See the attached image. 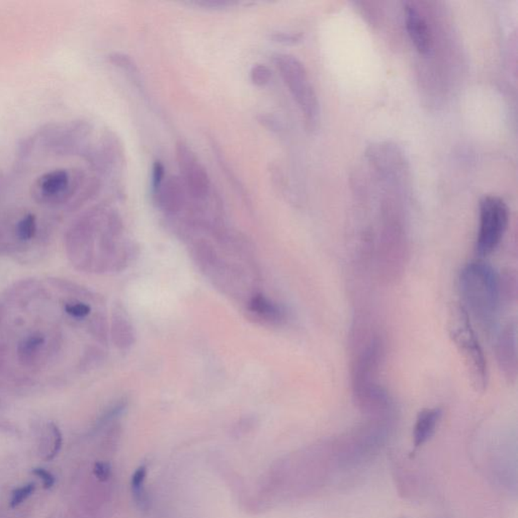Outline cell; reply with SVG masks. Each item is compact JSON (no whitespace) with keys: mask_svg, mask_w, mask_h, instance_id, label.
Here are the masks:
<instances>
[{"mask_svg":"<svg viewBox=\"0 0 518 518\" xmlns=\"http://www.w3.org/2000/svg\"><path fill=\"white\" fill-rule=\"evenodd\" d=\"M496 357L505 378L514 382L517 378V329L512 324H508L499 334Z\"/></svg>","mask_w":518,"mask_h":518,"instance_id":"cell-9","label":"cell"},{"mask_svg":"<svg viewBox=\"0 0 518 518\" xmlns=\"http://www.w3.org/2000/svg\"><path fill=\"white\" fill-rule=\"evenodd\" d=\"M36 485L33 483L27 484V485L16 489L11 494V507L16 508V506L21 505L23 501L27 500L28 497L35 491Z\"/></svg>","mask_w":518,"mask_h":518,"instance_id":"cell-18","label":"cell"},{"mask_svg":"<svg viewBox=\"0 0 518 518\" xmlns=\"http://www.w3.org/2000/svg\"><path fill=\"white\" fill-rule=\"evenodd\" d=\"M82 155L95 171L104 176L120 171L125 161L120 140L111 131L104 132L95 146L85 148Z\"/></svg>","mask_w":518,"mask_h":518,"instance_id":"cell-8","label":"cell"},{"mask_svg":"<svg viewBox=\"0 0 518 518\" xmlns=\"http://www.w3.org/2000/svg\"><path fill=\"white\" fill-rule=\"evenodd\" d=\"M35 476L39 477L42 479L43 484H44L45 489H51L55 484V477L51 473L46 471L43 468H35L32 471Z\"/></svg>","mask_w":518,"mask_h":518,"instance_id":"cell-24","label":"cell"},{"mask_svg":"<svg viewBox=\"0 0 518 518\" xmlns=\"http://www.w3.org/2000/svg\"><path fill=\"white\" fill-rule=\"evenodd\" d=\"M52 431H53L54 434V446H53V450H52L51 453H50L49 455L47 457V460H53L55 457H56L57 455H58V453L60 452L61 448H62V434L60 431H59L58 427L55 426V424H51Z\"/></svg>","mask_w":518,"mask_h":518,"instance_id":"cell-26","label":"cell"},{"mask_svg":"<svg viewBox=\"0 0 518 518\" xmlns=\"http://www.w3.org/2000/svg\"><path fill=\"white\" fill-rule=\"evenodd\" d=\"M190 4L204 7V9H221L235 6L236 2L228 1V0H200V1L192 2Z\"/></svg>","mask_w":518,"mask_h":518,"instance_id":"cell-22","label":"cell"},{"mask_svg":"<svg viewBox=\"0 0 518 518\" xmlns=\"http://www.w3.org/2000/svg\"><path fill=\"white\" fill-rule=\"evenodd\" d=\"M185 186L178 176H167L158 192L155 193V200L158 206L168 213H176L185 204Z\"/></svg>","mask_w":518,"mask_h":518,"instance_id":"cell-11","label":"cell"},{"mask_svg":"<svg viewBox=\"0 0 518 518\" xmlns=\"http://www.w3.org/2000/svg\"><path fill=\"white\" fill-rule=\"evenodd\" d=\"M166 180V168H164L163 164L160 161H155L152 167V193L153 195H155L160 188V186Z\"/></svg>","mask_w":518,"mask_h":518,"instance_id":"cell-19","label":"cell"},{"mask_svg":"<svg viewBox=\"0 0 518 518\" xmlns=\"http://www.w3.org/2000/svg\"><path fill=\"white\" fill-rule=\"evenodd\" d=\"M509 211L504 200L495 195H486L480 202V220L476 249L480 257L495 252L507 230Z\"/></svg>","mask_w":518,"mask_h":518,"instance_id":"cell-4","label":"cell"},{"mask_svg":"<svg viewBox=\"0 0 518 518\" xmlns=\"http://www.w3.org/2000/svg\"><path fill=\"white\" fill-rule=\"evenodd\" d=\"M176 159L186 192L193 199H205L211 188V180L206 168L200 164L193 150L183 142H178L176 145Z\"/></svg>","mask_w":518,"mask_h":518,"instance_id":"cell-7","label":"cell"},{"mask_svg":"<svg viewBox=\"0 0 518 518\" xmlns=\"http://www.w3.org/2000/svg\"><path fill=\"white\" fill-rule=\"evenodd\" d=\"M147 468L145 465H141L136 470L131 480V486H132L133 495L135 496L136 501L138 503L146 502V494L144 491V482L146 479Z\"/></svg>","mask_w":518,"mask_h":518,"instance_id":"cell-14","label":"cell"},{"mask_svg":"<svg viewBox=\"0 0 518 518\" xmlns=\"http://www.w3.org/2000/svg\"><path fill=\"white\" fill-rule=\"evenodd\" d=\"M85 178L80 169H54L40 176L31 190L33 199L40 204H63L80 190Z\"/></svg>","mask_w":518,"mask_h":518,"instance_id":"cell-5","label":"cell"},{"mask_svg":"<svg viewBox=\"0 0 518 518\" xmlns=\"http://www.w3.org/2000/svg\"><path fill=\"white\" fill-rule=\"evenodd\" d=\"M250 310L269 321L279 322L285 318V312L283 309L262 296L253 298L250 302Z\"/></svg>","mask_w":518,"mask_h":518,"instance_id":"cell-13","label":"cell"},{"mask_svg":"<svg viewBox=\"0 0 518 518\" xmlns=\"http://www.w3.org/2000/svg\"><path fill=\"white\" fill-rule=\"evenodd\" d=\"M465 309L485 328L491 329L502 303L500 276L482 260H473L464 266L458 279Z\"/></svg>","mask_w":518,"mask_h":518,"instance_id":"cell-1","label":"cell"},{"mask_svg":"<svg viewBox=\"0 0 518 518\" xmlns=\"http://www.w3.org/2000/svg\"><path fill=\"white\" fill-rule=\"evenodd\" d=\"M92 133V125L85 120L50 124L41 129L39 138L48 151L58 156L82 153Z\"/></svg>","mask_w":518,"mask_h":518,"instance_id":"cell-6","label":"cell"},{"mask_svg":"<svg viewBox=\"0 0 518 518\" xmlns=\"http://www.w3.org/2000/svg\"><path fill=\"white\" fill-rule=\"evenodd\" d=\"M93 473L99 481H107L111 476V465L107 463L97 462L93 468Z\"/></svg>","mask_w":518,"mask_h":518,"instance_id":"cell-25","label":"cell"},{"mask_svg":"<svg viewBox=\"0 0 518 518\" xmlns=\"http://www.w3.org/2000/svg\"><path fill=\"white\" fill-rule=\"evenodd\" d=\"M448 331L464 362L470 383L476 392L483 393L488 385V367L483 348L473 328L470 314L463 304L452 305L448 311Z\"/></svg>","mask_w":518,"mask_h":518,"instance_id":"cell-2","label":"cell"},{"mask_svg":"<svg viewBox=\"0 0 518 518\" xmlns=\"http://www.w3.org/2000/svg\"><path fill=\"white\" fill-rule=\"evenodd\" d=\"M443 411L441 408H427L422 410L415 422L413 438L415 446H421L426 443L436 433Z\"/></svg>","mask_w":518,"mask_h":518,"instance_id":"cell-12","label":"cell"},{"mask_svg":"<svg viewBox=\"0 0 518 518\" xmlns=\"http://www.w3.org/2000/svg\"><path fill=\"white\" fill-rule=\"evenodd\" d=\"M107 59H109V61L114 66L118 67V68L126 71V72L131 74V75H137V67H136L135 63H134V61L128 55L114 52V53L109 54L107 56Z\"/></svg>","mask_w":518,"mask_h":518,"instance_id":"cell-17","label":"cell"},{"mask_svg":"<svg viewBox=\"0 0 518 518\" xmlns=\"http://www.w3.org/2000/svg\"><path fill=\"white\" fill-rule=\"evenodd\" d=\"M44 342L45 338L42 334H33L23 341L21 346V352L30 355V353L36 352L41 345H44Z\"/></svg>","mask_w":518,"mask_h":518,"instance_id":"cell-21","label":"cell"},{"mask_svg":"<svg viewBox=\"0 0 518 518\" xmlns=\"http://www.w3.org/2000/svg\"><path fill=\"white\" fill-rule=\"evenodd\" d=\"M405 21L407 32L415 48L419 53L428 54L432 49V37L426 18L414 6H407L405 7Z\"/></svg>","mask_w":518,"mask_h":518,"instance_id":"cell-10","label":"cell"},{"mask_svg":"<svg viewBox=\"0 0 518 518\" xmlns=\"http://www.w3.org/2000/svg\"><path fill=\"white\" fill-rule=\"evenodd\" d=\"M37 232V220L32 214H28L18 221L16 225V235L21 241L33 239Z\"/></svg>","mask_w":518,"mask_h":518,"instance_id":"cell-15","label":"cell"},{"mask_svg":"<svg viewBox=\"0 0 518 518\" xmlns=\"http://www.w3.org/2000/svg\"><path fill=\"white\" fill-rule=\"evenodd\" d=\"M64 311L67 314L70 315L71 317H73V318L80 319L85 318L87 315H90L92 309H90V306L85 304V303L77 302L66 304L65 307H64Z\"/></svg>","mask_w":518,"mask_h":518,"instance_id":"cell-20","label":"cell"},{"mask_svg":"<svg viewBox=\"0 0 518 518\" xmlns=\"http://www.w3.org/2000/svg\"><path fill=\"white\" fill-rule=\"evenodd\" d=\"M271 69L264 64H255L250 70V80L255 87H266L271 81Z\"/></svg>","mask_w":518,"mask_h":518,"instance_id":"cell-16","label":"cell"},{"mask_svg":"<svg viewBox=\"0 0 518 518\" xmlns=\"http://www.w3.org/2000/svg\"><path fill=\"white\" fill-rule=\"evenodd\" d=\"M274 62L302 111L306 123L310 128H315L319 122V102L304 64L288 54L276 55Z\"/></svg>","mask_w":518,"mask_h":518,"instance_id":"cell-3","label":"cell"},{"mask_svg":"<svg viewBox=\"0 0 518 518\" xmlns=\"http://www.w3.org/2000/svg\"><path fill=\"white\" fill-rule=\"evenodd\" d=\"M302 38L300 33H276L271 36V39L274 42L281 43V44H295V43L299 42Z\"/></svg>","mask_w":518,"mask_h":518,"instance_id":"cell-23","label":"cell"}]
</instances>
